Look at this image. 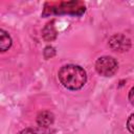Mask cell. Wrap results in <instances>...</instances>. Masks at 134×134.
<instances>
[{"instance_id":"obj_4","label":"cell","mask_w":134,"mask_h":134,"mask_svg":"<svg viewBox=\"0 0 134 134\" xmlns=\"http://www.w3.org/2000/svg\"><path fill=\"white\" fill-rule=\"evenodd\" d=\"M53 120H54V116L49 111H42L37 116V122H38V125L40 127H43V128L50 127L53 124Z\"/></svg>"},{"instance_id":"obj_7","label":"cell","mask_w":134,"mask_h":134,"mask_svg":"<svg viewBox=\"0 0 134 134\" xmlns=\"http://www.w3.org/2000/svg\"><path fill=\"white\" fill-rule=\"evenodd\" d=\"M127 128L132 134H134V113L129 116L127 120Z\"/></svg>"},{"instance_id":"obj_5","label":"cell","mask_w":134,"mask_h":134,"mask_svg":"<svg viewBox=\"0 0 134 134\" xmlns=\"http://www.w3.org/2000/svg\"><path fill=\"white\" fill-rule=\"evenodd\" d=\"M10 46H12V39H10L9 35L6 31H4L3 29H1L0 30V49H1V51L7 50Z\"/></svg>"},{"instance_id":"obj_1","label":"cell","mask_w":134,"mask_h":134,"mask_svg":"<svg viewBox=\"0 0 134 134\" xmlns=\"http://www.w3.org/2000/svg\"><path fill=\"white\" fill-rule=\"evenodd\" d=\"M58 75L61 84L69 90L81 89L87 81L86 71L81 66L73 64H68L61 67Z\"/></svg>"},{"instance_id":"obj_8","label":"cell","mask_w":134,"mask_h":134,"mask_svg":"<svg viewBox=\"0 0 134 134\" xmlns=\"http://www.w3.org/2000/svg\"><path fill=\"white\" fill-rule=\"evenodd\" d=\"M19 134H40V133L34 129H25V130L21 131Z\"/></svg>"},{"instance_id":"obj_9","label":"cell","mask_w":134,"mask_h":134,"mask_svg":"<svg viewBox=\"0 0 134 134\" xmlns=\"http://www.w3.org/2000/svg\"><path fill=\"white\" fill-rule=\"evenodd\" d=\"M129 100L134 106V87H132L131 90H130V92H129Z\"/></svg>"},{"instance_id":"obj_3","label":"cell","mask_w":134,"mask_h":134,"mask_svg":"<svg viewBox=\"0 0 134 134\" xmlns=\"http://www.w3.org/2000/svg\"><path fill=\"white\" fill-rule=\"evenodd\" d=\"M109 45L115 51H126L130 47V41L125 36L115 35L110 39Z\"/></svg>"},{"instance_id":"obj_6","label":"cell","mask_w":134,"mask_h":134,"mask_svg":"<svg viewBox=\"0 0 134 134\" xmlns=\"http://www.w3.org/2000/svg\"><path fill=\"white\" fill-rule=\"evenodd\" d=\"M53 22H51V24H47V26L44 28V32H43V36H44V39L47 40V41H51L55 38L57 36V31L52 25Z\"/></svg>"},{"instance_id":"obj_2","label":"cell","mask_w":134,"mask_h":134,"mask_svg":"<svg viewBox=\"0 0 134 134\" xmlns=\"http://www.w3.org/2000/svg\"><path fill=\"white\" fill-rule=\"evenodd\" d=\"M117 62L109 55L100 57L95 62V70L103 76H112L117 71Z\"/></svg>"}]
</instances>
